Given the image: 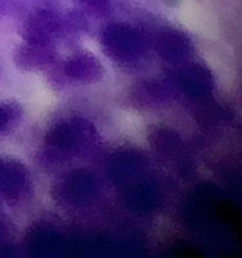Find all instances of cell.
Returning <instances> with one entry per match:
<instances>
[{
    "mask_svg": "<svg viewBox=\"0 0 242 258\" xmlns=\"http://www.w3.org/2000/svg\"><path fill=\"white\" fill-rule=\"evenodd\" d=\"M81 4L97 17L106 15L111 10V0H81Z\"/></svg>",
    "mask_w": 242,
    "mask_h": 258,
    "instance_id": "obj_15",
    "label": "cell"
},
{
    "mask_svg": "<svg viewBox=\"0 0 242 258\" xmlns=\"http://www.w3.org/2000/svg\"><path fill=\"white\" fill-rule=\"evenodd\" d=\"M65 35L63 15L52 9H38L30 13L22 25L24 42L54 44Z\"/></svg>",
    "mask_w": 242,
    "mask_h": 258,
    "instance_id": "obj_4",
    "label": "cell"
},
{
    "mask_svg": "<svg viewBox=\"0 0 242 258\" xmlns=\"http://www.w3.org/2000/svg\"><path fill=\"white\" fill-rule=\"evenodd\" d=\"M8 2H9V0H0V13H2L5 8H7Z\"/></svg>",
    "mask_w": 242,
    "mask_h": 258,
    "instance_id": "obj_16",
    "label": "cell"
},
{
    "mask_svg": "<svg viewBox=\"0 0 242 258\" xmlns=\"http://www.w3.org/2000/svg\"><path fill=\"white\" fill-rule=\"evenodd\" d=\"M148 168L146 158L135 149H123L110 156L107 173L111 180L117 185H128L143 178Z\"/></svg>",
    "mask_w": 242,
    "mask_h": 258,
    "instance_id": "obj_7",
    "label": "cell"
},
{
    "mask_svg": "<svg viewBox=\"0 0 242 258\" xmlns=\"http://www.w3.org/2000/svg\"><path fill=\"white\" fill-rule=\"evenodd\" d=\"M150 144L160 155H175L182 149V140L173 130L158 127L150 134Z\"/></svg>",
    "mask_w": 242,
    "mask_h": 258,
    "instance_id": "obj_13",
    "label": "cell"
},
{
    "mask_svg": "<svg viewBox=\"0 0 242 258\" xmlns=\"http://www.w3.org/2000/svg\"><path fill=\"white\" fill-rule=\"evenodd\" d=\"M173 97V90L161 80H144L135 83L128 93V101L140 110H155L168 105Z\"/></svg>",
    "mask_w": 242,
    "mask_h": 258,
    "instance_id": "obj_9",
    "label": "cell"
},
{
    "mask_svg": "<svg viewBox=\"0 0 242 258\" xmlns=\"http://www.w3.org/2000/svg\"><path fill=\"white\" fill-rule=\"evenodd\" d=\"M154 45L159 57L174 66L187 63L194 53V42L191 35L178 28H164L159 30Z\"/></svg>",
    "mask_w": 242,
    "mask_h": 258,
    "instance_id": "obj_6",
    "label": "cell"
},
{
    "mask_svg": "<svg viewBox=\"0 0 242 258\" xmlns=\"http://www.w3.org/2000/svg\"><path fill=\"white\" fill-rule=\"evenodd\" d=\"M176 85L188 98L202 101L213 92V73L202 63H183L176 75Z\"/></svg>",
    "mask_w": 242,
    "mask_h": 258,
    "instance_id": "obj_8",
    "label": "cell"
},
{
    "mask_svg": "<svg viewBox=\"0 0 242 258\" xmlns=\"http://www.w3.org/2000/svg\"><path fill=\"white\" fill-rule=\"evenodd\" d=\"M32 186L30 173L19 160L0 158V197L9 203L27 198Z\"/></svg>",
    "mask_w": 242,
    "mask_h": 258,
    "instance_id": "obj_5",
    "label": "cell"
},
{
    "mask_svg": "<svg viewBox=\"0 0 242 258\" xmlns=\"http://www.w3.org/2000/svg\"><path fill=\"white\" fill-rule=\"evenodd\" d=\"M103 68L100 60L88 52H81L65 60L59 76L76 85H92L102 78Z\"/></svg>",
    "mask_w": 242,
    "mask_h": 258,
    "instance_id": "obj_10",
    "label": "cell"
},
{
    "mask_svg": "<svg viewBox=\"0 0 242 258\" xmlns=\"http://www.w3.org/2000/svg\"><path fill=\"white\" fill-rule=\"evenodd\" d=\"M96 126L81 116L57 121L49 127L43 143V156L50 164L65 163L90 154L98 144Z\"/></svg>",
    "mask_w": 242,
    "mask_h": 258,
    "instance_id": "obj_1",
    "label": "cell"
},
{
    "mask_svg": "<svg viewBox=\"0 0 242 258\" xmlns=\"http://www.w3.org/2000/svg\"><path fill=\"white\" fill-rule=\"evenodd\" d=\"M128 185L125 203L129 208L140 214L151 213L159 208L161 203V191L154 181L139 178Z\"/></svg>",
    "mask_w": 242,
    "mask_h": 258,
    "instance_id": "obj_11",
    "label": "cell"
},
{
    "mask_svg": "<svg viewBox=\"0 0 242 258\" xmlns=\"http://www.w3.org/2000/svg\"><path fill=\"white\" fill-rule=\"evenodd\" d=\"M57 58L54 44L24 42L15 49L14 62L24 71H39L50 67Z\"/></svg>",
    "mask_w": 242,
    "mask_h": 258,
    "instance_id": "obj_12",
    "label": "cell"
},
{
    "mask_svg": "<svg viewBox=\"0 0 242 258\" xmlns=\"http://www.w3.org/2000/svg\"><path fill=\"white\" fill-rule=\"evenodd\" d=\"M100 42L105 54L121 67H136L148 55L149 44L144 33L126 23L106 25Z\"/></svg>",
    "mask_w": 242,
    "mask_h": 258,
    "instance_id": "obj_2",
    "label": "cell"
},
{
    "mask_svg": "<svg viewBox=\"0 0 242 258\" xmlns=\"http://www.w3.org/2000/svg\"><path fill=\"white\" fill-rule=\"evenodd\" d=\"M22 117V107L15 102L0 103V135L9 131Z\"/></svg>",
    "mask_w": 242,
    "mask_h": 258,
    "instance_id": "obj_14",
    "label": "cell"
},
{
    "mask_svg": "<svg viewBox=\"0 0 242 258\" xmlns=\"http://www.w3.org/2000/svg\"><path fill=\"white\" fill-rule=\"evenodd\" d=\"M100 193V180L86 169H75L65 174L52 190L54 201L67 209L87 208L97 201Z\"/></svg>",
    "mask_w": 242,
    "mask_h": 258,
    "instance_id": "obj_3",
    "label": "cell"
}]
</instances>
